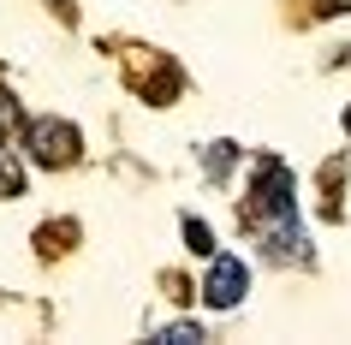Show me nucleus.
Masks as SVG:
<instances>
[{
	"label": "nucleus",
	"mask_w": 351,
	"mask_h": 345,
	"mask_svg": "<svg viewBox=\"0 0 351 345\" xmlns=\"http://www.w3.org/2000/svg\"><path fill=\"white\" fill-rule=\"evenodd\" d=\"M292 215H298L292 167L280 161V155H262L256 173H250V202H244V220H250V226H274V244L286 250V238H298Z\"/></svg>",
	"instance_id": "nucleus-1"
},
{
	"label": "nucleus",
	"mask_w": 351,
	"mask_h": 345,
	"mask_svg": "<svg viewBox=\"0 0 351 345\" xmlns=\"http://www.w3.org/2000/svg\"><path fill=\"white\" fill-rule=\"evenodd\" d=\"M24 149H30L36 167H72L77 149H84V137H77L66 119H30V126H24Z\"/></svg>",
	"instance_id": "nucleus-2"
},
{
	"label": "nucleus",
	"mask_w": 351,
	"mask_h": 345,
	"mask_svg": "<svg viewBox=\"0 0 351 345\" xmlns=\"http://www.w3.org/2000/svg\"><path fill=\"white\" fill-rule=\"evenodd\" d=\"M250 292V268H244V256H215V268L203 280V304L208 309H232Z\"/></svg>",
	"instance_id": "nucleus-3"
},
{
	"label": "nucleus",
	"mask_w": 351,
	"mask_h": 345,
	"mask_svg": "<svg viewBox=\"0 0 351 345\" xmlns=\"http://www.w3.org/2000/svg\"><path fill=\"white\" fill-rule=\"evenodd\" d=\"M185 250L191 256H215V233H208V220H197V215L185 220Z\"/></svg>",
	"instance_id": "nucleus-4"
},
{
	"label": "nucleus",
	"mask_w": 351,
	"mask_h": 345,
	"mask_svg": "<svg viewBox=\"0 0 351 345\" xmlns=\"http://www.w3.org/2000/svg\"><path fill=\"white\" fill-rule=\"evenodd\" d=\"M19 191H24V173L6 161V149H0V197H19Z\"/></svg>",
	"instance_id": "nucleus-5"
},
{
	"label": "nucleus",
	"mask_w": 351,
	"mask_h": 345,
	"mask_svg": "<svg viewBox=\"0 0 351 345\" xmlns=\"http://www.w3.org/2000/svg\"><path fill=\"white\" fill-rule=\"evenodd\" d=\"M232 155H239V143H215V149H208V173H215V179H226Z\"/></svg>",
	"instance_id": "nucleus-6"
},
{
	"label": "nucleus",
	"mask_w": 351,
	"mask_h": 345,
	"mask_svg": "<svg viewBox=\"0 0 351 345\" xmlns=\"http://www.w3.org/2000/svg\"><path fill=\"white\" fill-rule=\"evenodd\" d=\"M191 340H203V327H197V322H173L161 333V345H191Z\"/></svg>",
	"instance_id": "nucleus-7"
},
{
	"label": "nucleus",
	"mask_w": 351,
	"mask_h": 345,
	"mask_svg": "<svg viewBox=\"0 0 351 345\" xmlns=\"http://www.w3.org/2000/svg\"><path fill=\"white\" fill-rule=\"evenodd\" d=\"M24 126V113H19V102H12V95L0 90V131H19Z\"/></svg>",
	"instance_id": "nucleus-8"
},
{
	"label": "nucleus",
	"mask_w": 351,
	"mask_h": 345,
	"mask_svg": "<svg viewBox=\"0 0 351 345\" xmlns=\"http://www.w3.org/2000/svg\"><path fill=\"white\" fill-rule=\"evenodd\" d=\"M322 12H351V0H322Z\"/></svg>",
	"instance_id": "nucleus-9"
},
{
	"label": "nucleus",
	"mask_w": 351,
	"mask_h": 345,
	"mask_svg": "<svg viewBox=\"0 0 351 345\" xmlns=\"http://www.w3.org/2000/svg\"><path fill=\"white\" fill-rule=\"evenodd\" d=\"M346 137H351V108H346Z\"/></svg>",
	"instance_id": "nucleus-10"
},
{
	"label": "nucleus",
	"mask_w": 351,
	"mask_h": 345,
	"mask_svg": "<svg viewBox=\"0 0 351 345\" xmlns=\"http://www.w3.org/2000/svg\"><path fill=\"white\" fill-rule=\"evenodd\" d=\"M60 6H66V0H60Z\"/></svg>",
	"instance_id": "nucleus-11"
}]
</instances>
